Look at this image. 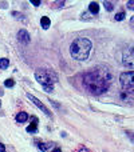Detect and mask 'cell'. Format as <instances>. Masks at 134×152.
I'll list each match as a JSON object with an SVG mask.
<instances>
[{"instance_id":"obj_1","label":"cell","mask_w":134,"mask_h":152,"mask_svg":"<svg viewBox=\"0 0 134 152\" xmlns=\"http://www.w3.org/2000/svg\"><path fill=\"white\" fill-rule=\"evenodd\" d=\"M113 80L110 69L105 66H98L90 71L84 72L82 76V84L84 89L93 95H101L105 94L109 89Z\"/></svg>"},{"instance_id":"obj_2","label":"cell","mask_w":134,"mask_h":152,"mask_svg":"<svg viewBox=\"0 0 134 152\" xmlns=\"http://www.w3.org/2000/svg\"><path fill=\"white\" fill-rule=\"evenodd\" d=\"M91 42L87 37H78L70 45V53L75 60H87L91 52Z\"/></svg>"},{"instance_id":"obj_3","label":"cell","mask_w":134,"mask_h":152,"mask_svg":"<svg viewBox=\"0 0 134 152\" xmlns=\"http://www.w3.org/2000/svg\"><path fill=\"white\" fill-rule=\"evenodd\" d=\"M35 79H36V81H39V84L47 92H53L54 84L58 80V76L54 74L53 71H50V69L38 68L36 71H35Z\"/></svg>"},{"instance_id":"obj_4","label":"cell","mask_w":134,"mask_h":152,"mask_svg":"<svg viewBox=\"0 0 134 152\" xmlns=\"http://www.w3.org/2000/svg\"><path fill=\"white\" fill-rule=\"evenodd\" d=\"M122 64L130 69H134V43H130L122 50Z\"/></svg>"},{"instance_id":"obj_5","label":"cell","mask_w":134,"mask_h":152,"mask_svg":"<svg viewBox=\"0 0 134 152\" xmlns=\"http://www.w3.org/2000/svg\"><path fill=\"white\" fill-rule=\"evenodd\" d=\"M119 81H121V86L125 91L129 94H134V71L121 74Z\"/></svg>"},{"instance_id":"obj_6","label":"cell","mask_w":134,"mask_h":152,"mask_svg":"<svg viewBox=\"0 0 134 152\" xmlns=\"http://www.w3.org/2000/svg\"><path fill=\"white\" fill-rule=\"evenodd\" d=\"M39 150L43 152H62V150L59 148L58 144L53 142H48V143H39Z\"/></svg>"},{"instance_id":"obj_7","label":"cell","mask_w":134,"mask_h":152,"mask_svg":"<svg viewBox=\"0 0 134 152\" xmlns=\"http://www.w3.org/2000/svg\"><path fill=\"white\" fill-rule=\"evenodd\" d=\"M27 97H28V99H30V100H31V102H32V103H34V104H35V105H36V107H38V108H39V110H40V111H43V112H44V113H46V115H47V116H50V118H51V112H50V110H48V108H47V107H46V105H44V104H43V103H42V102H40V100H39V99H38V97H35V96H34V95H31V94H27Z\"/></svg>"},{"instance_id":"obj_8","label":"cell","mask_w":134,"mask_h":152,"mask_svg":"<svg viewBox=\"0 0 134 152\" xmlns=\"http://www.w3.org/2000/svg\"><path fill=\"white\" fill-rule=\"evenodd\" d=\"M30 39H31V37H30V34L28 32L26 31V29H20V31L18 32V40L20 43H30Z\"/></svg>"},{"instance_id":"obj_9","label":"cell","mask_w":134,"mask_h":152,"mask_svg":"<svg viewBox=\"0 0 134 152\" xmlns=\"http://www.w3.org/2000/svg\"><path fill=\"white\" fill-rule=\"evenodd\" d=\"M16 121L18 123H26L27 120H28V113L27 112H19L16 113Z\"/></svg>"},{"instance_id":"obj_10","label":"cell","mask_w":134,"mask_h":152,"mask_svg":"<svg viewBox=\"0 0 134 152\" xmlns=\"http://www.w3.org/2000/svg\"><path fill=\"white\" fill-rule=\"evenodd\" d=\"M38 131V119L32 118V123L27 127V132H36Z\"/></svg>"},{"instance_id":"obj_11","label":"cell","mask_w":134,"mask_h":152,"mask_svg":"<svg viewBox=\"0 0 134 152\" xmlns=\"http://www.w3.org/2000/svg\"><path fill=\"white\" fill-rule=\"evenodd\" d=\"M89 11L93 13V15H97L98 12H99V5H98V3L95 1H91L89 4Z\"/></svg>"},{"instance_id":"obj_12","label":"cell","mask_w":134,"mask_h":152,"mask_svg":"<svg viewBox=\"0 0 134 152\" xmlns=\"http://www.w3.org/2000/svg\"><path fill=\"white\" fill-rule=\"evenodd\" d=\"M40 26H42L44 29L50 28V26H51V20H50V18H47V16H43V18L40 19Z\"/></svg>"},{"instance_id":"obj_13","label":"cell","mask_w":134,"mask_h":152,"mask_svg":"<svg viewBox=\"0 0 134 152\" xmlns=\"http://www.w3.org/2000/svg\"><path fill=\"white\" fill-rule=\"evenodd\" d=\"M8 66H10V60L7 58H1L0 59V68L1 69H7Z\"/></svg>"},{"instance_id":"obj_14","label":"cell","mask_w":134,"mask_h":152,"mask_svg":"<svg viewBox=\"0 0 134 152\" xmlns=\"http://www.w3.org/2000/svg\"><path fill=\"white\" fill-rule=\"evenodd\" d=\"M103 5H105V8H106V11H113L114 10V4L111 1H103Z\"/></svg>"},{"instance_id":"obj_15","label":"cell","mask_w":134,"mask_h":152,"mask_svg":"<svg viewBox=\"0 0 134 152\" xmlns=\"http://www.w3.org/2000/svg\"><path fill=\"white\" fill-rule=\"evenodd\" d=\"M4 86L7 87V88H12V87L15 86V80H13V79H7V80L4 81Z\"/></svg>"},{"instance_id":"obj_16","label":"cell","mask_w":134,"mask_h":152,"mask_svg":"<svg viewBox=\"0 0 134 152\" xmlns=\"http://www.w3.org/2000/svg\"><path fill=\"white\" fill-rule=\"evenodd\" d=\"M124 19H125V12L124 11H122V12H118L115 15V20L117 21H121V20H124Z\"/></svg>"},{"instance_id":"obj_17","label":"cell","mask_w":134,"mask_h":152,"mask_svg":"<svg viewBox=\"0 0 134 152\" xmlns=\"http://www.w3.org/2000/svg\"><path fill=\"white\" fill-rule=\"evenodd\" d=\"M12 16H15L18 20H24V15H21L20 12H12Z\"/></svg>"},{"instance_id":"obj_18","label":"cell","mask_w":134,"mask_h":152,"mask_svg":"<svg viewBox=\"0 0 134 152\" xmlns=\"http://www.w3.org/2000/svg\"><path fill=\"white\" fill-rule=\"evenodd\" d=\"M127 8L129 10H132V11H134V0H130V1H127Z\"/></svg>"},{"instance_id":"obj_19","label":"cell","mask_w":134,"mask_h":152,"mask_svg":"<svg viewBox=\"0 0 134 152\" xmlns=\"http://www.w3.org/2000/svg\"><path fill=\"white\" fill-rule=\"evenodd\" d=\"M32 4H34V5H36V7H38V5H40V3H42V1H40V0H32Z\"/></svg>"},{"instance_id":"obj_20","label":"cell","mask_w":134,"mask_h":152,"mask_svg":"<svg viewBox=\"0 0 134 152\" xmlns=\"http://www.w3.org/2000/svg\"><path fill=\"white\" fill-rule=\"evenodd\" d=\"M0 152H5V145L0 143Z\"/></svg>"},{"instance_id":"obj_21","label":"cell","mask_w":134,"mask_h":152,"mask_svg":"<svg viewBox=\"0 0 134 152\" xmlns=\"http://www.w3.org/2000/svg\"><path fill=\"white\" fill-rule=\"evenodd\" d=\"M82 19H83V20H86V19L89 20V19H90V15H86V13H83V15H82Z\"/></svg>"},{"instance_id":"obj_22","label":"cell","mask_w":134,"mask_h":152,"mask_svg":"<svg viewBox=\"0 0 134 152\" xmlns=\"http://www.w3.org/2000/svg\"><path fill=\"white\" fill-rule=\"evenodd\" d=\"M79 152H90V151L87 150V148H84V147H81L79 148Z\"/></svg>"},{"instance_id":"obj_23","label":"cell","mask_w":134,"mask_h":152,"mask_svg":"<svg viewBox=\"0 0 134 152\" xmlns=\"http://www.w3.org/2000/svg\"><path fill=\"white\" fill-rule=\"evenodd\" d=\"M130 26H132V28H134V16L130 19Z\"/></svg>"},{"instance_id":"obj_24","label":"cell","mask_w":134,"mask_h":152,"mask_svg":"<svg viewBox=\"0 0 134 152\" xmlns=\"http://www.w3.org/2000/svg\"><path fill=\"white\" fill-rule=\"evenodd\" d=\"M0 107H1V100H0Z\"/></svg>"}]
</instances>
